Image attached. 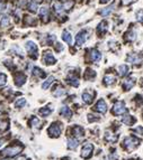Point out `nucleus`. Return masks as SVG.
<instances>
[{"mask_svg":"<svg viewBox=\"0 0 143 160\" xmlns=\"http://www.w3.org/2000/svg\"><path fill=\"white\" fill-rule=\"evenodd\" d=\"M127 62H130V63H132V64H140V63L142 62V57H141L139 54L133 53V54H130V55L127 56Z\"/></svg>","mask_w":143,"mask_h":160,"instance_id":"nucleus-10","label":"nucleus"},{"mask_svg":"<svg viewBox=\"0 0 143 160\" xmlns=\"http://www.w3.org/2000/svg\"><path fill=\"white\" fill-rule=\"evenodd\" d=\"M26 83V75L25 74H17L16 76H15V84L17 85V86H21V85H24Z\"/></svg>","mask_w":143,"mask_h":160,"instance_id":"nucleus-11","label":"nucleus"},{"mask_svg":"<svg viewBox=\"0 0 143 160\" xmlns=\"http://www.w3.org/2000/svg\"><path fill=\"white\" fill-rule=\"evenodd\" d=\"M23 150L21 146H14V147H8L3 150V155L7 157H14L16 155H18L21 151Z\"/></svg>","mask_w":143,"mask_h":160,"instance_id":"nucleus-4","label":"nucleus"},{"mask_svg":"<svg viewBox=\"0 0 143 160\" xmlns=\"http://www.w3.org/2000/svg\"><path fill=\"white\" fill-rule=\"evenodd\" d=\"M7 80H8L7 75L5 73H0V86H3L7 83Z\"/></svg>","mask_w":143,"mask_h":160,"instance_id":"nucleus-33","label":"nucleus"},{"mask_svg":"<svg viewBox=\"0 0 143 160\" xmlns=\"http://www.w3.org/2000/svg\"><path fill=\"white\" fill-rule=\"evenodd\" d=\"M52 109L50 106H44V108H42L41 110L38 111V113L41 114L42 117H47V115H50L52 113Z\"/></svg>","mask_w":143,"mask_h":160,"instance_id":"nucleus-21","label":"nucleus"},{"mask_svg":"<svg viewBox=\"0 0 143 160\" xmlns=\"http://www.w3.org/2000/svg\"><path fill=\"white\" fill-rule=\"evenodd\" d=\"M113 10H114V5L107 7V8H105V9H102V11H100V15L104 16V17H105V16H108L111 12H113Z\"/></svg>","mask_w":143,"mask_h":160,"instance_id":"nucleus-29","label":"nucleus"},{"mask_svg":"<svg viewBox=\"0 0 143 160\" xmlns=\"http://www.w3.org/2000/svg\"><path fill=\"white\" fill-rule=\"evenodd\" d=\"M125 38H126V40H129V41H133V40H135L136 39V34H135V31H133V30L127 31V33H126V35H125Z\"/></svg>","mask_w":143,"mask_h":160,"instance_id":"nucleus-24","label":"nucleus"},{"mask_svg":"<svg viewBox=\"0 0 143 160\" xmlns=\"http://www.w3.org/2000/svg\"><path fill=\"white\" fill-rule=\"evenodd\" d=\"M62 39L64 40L67 44H69V45H71L72 44V36L68 30H64V31L62 33Z\"/></svg>","mask_w":143,"mask_h":160,"instance_id":"nucleus-16","label":"nucleus"},{"mask_svg":"<svg viewBox=\"0 0 143 160\" xmlns=\"http://www.w3.org/2000/svg\"><path fill=\"white\" fill-rule=\"evenodd\" d=\"M15 160H26L25 157H21V158H18V159H15Z\"/></svg>","mask_w":143,"mask_h":160,"instance_id":"nucleus-43","label":"nucleus"},{"mask_svg":"<svg viewBox=\"0 0 143 160\" xmlns=\"http://www.w3.org/2000/svg\"><path fill=\"white\" fill-rule=\"evenodd\" d=\"M82 101L85 102V103H87V104H90L94 100V95H92L91 93H89V92H83L82 93Z\"/></svg>","mask_w":143,"mask_h":160,"instance_id":"nucleus-14","label":"nucleus"},{"mask_svg":"<svg viewBox=\"0 0 143 160\" xmlns=\"http://www.w3.org/2000/svg\"><path fill=\"white\" fill-rule=\"evenodd\" d=\"M73 134H74L76 137H83L85 131H83V129H82L81 127L77 125V127H74V128H73Z\"/></svg>","mask_w":143,"mask_h":160,"instance_id":"nucleus-23","label":"nucleus"},{"mask_svg":"<svg viewBox=\"0 0 143 160\" xmlns=\"http://www.w3.org/2000/svg\"><path fill=\"white\" fill-rule=\"evenodd\" d=\"M53 82H54V76H49V77H47V80L42 84V89H43V90L49 89V87H50V85H51Z\"/></svg>","mask_w":143,"mask_h":160,"instance_id":"nucleus-22","label":"nucleus"},{"mask_svg":"<svg viewBox=\"0 0 143 160\" xmlns=\"http://www.w3.org/2000/svg\"><path fill=\"white\" fill-rule=\"evenodd\" d=\"M65 93V91L63 90V89H59V91H55L54 92V95L55 96H60V95H63Z\"/></svg>","mask_w":143,"mask_h":160,"instance_id":"nucleus-40","label":"nucleus"},{"mask_svg":"<svg viewBox=\"0 0 143 160\" xmlns=\"http://www.w3.org/2000/svg\"><path fill=\"white\" fill-rule=\"evenodd\" d=\"M86 39H87V33H86L85 30L79 31V33L77 34V36H76V43H77L78 46L83 45V43L86 41Z\"/></svg>","mask_w":143,"mask_h":160,"instance_id":"nucleus-8","label":"nucleus"},{"mask_svg":"<svg viewBox=\"0 0 143 160\" xmlns=\"http://www.w3.org/2000/svg\"><path fill=\"white\" fill-rule=\"evenodd\" d=\"M96 76V73H95V71L90 70V68H88L87 72H86V75H85V77L87 79V80H91L92 77H95Z\"/></svg>","mask_w":143,"mask_h":160,"instance_id":"nucleus-30","label":"nucleus"},{"mask_svg":"<svg viewBox=\"0 0 143 160\" xmlns=\"http://www.w3.org/2000/svg\"><path fill=\"white\" fill-rule=\"evenodd\" d=\"M15 108H17V109H21V108H24L25 105H26V100L24 99V98H21V99H18V100L15 102Z\"/></svg>","mask_w":143,"mask_h":160,"instance_id":"nucleus-26","label":"nucleus"},{"mask_svg":"<svg viewBox=\"0 0 143 160\" xmlns=\"http://www.w3.org/2000/svg\"><path fill=\"white\" fill-rule=\"evenodd\" d=\"M31 124H32V125H33V127H34V125L36 127V125H38V124H40V120H38L37 118H35V117H34V118H32V120H31Z\"/></svg>","mask_w":143,"mask_h":160,"instance_id":"nucleus-39","label":"nucleus"},{"mask_svg":"<svg viewBox=\"0 0 143 160\" xmlns=\"http://www.w3.org/2000/svg\"><path fill=\"white\" fill-rule=\"evenodd\" d=\"M134 84H135L134 79H127V80H125L123 82V89L126 91L131 90L133 86H134Z\"/></svg>","mask_w":143,"mask_h":160,"instance_id":"nucleus-12","label":"nucleus"},{"mask_svg":"<svg viewBox=\"0 0 143 160\" xmlns=\"http://www.w3.org/2000/svg\"><path fill=\"white\" fill-rule=\"evenodd\" d=\"M130 160H139V159H130Z\"/></svg>","mask_w":143,"mask_h":160,"instance_id":"nucleus-45","label":"nucleus"},{"mask_svg":"<svg viewBox=\"0 0 143 160\" xmlns=\"http://www.w3.org/2000/svg\"><path fill=\"white\" fill-rule=\"evenodd\" d=\"M40 16H41V17H43L44 19L46 20L47 16H49V8H47L46 6L42 7L41 9H40Z\"/></svg>","mask_w":143,"mask_h":160,"instance_id":"nucleus-27","label":"nucleus"},{"mask_svg":"<svg viewBox=\"0 0 143 160\" xmlns=\"http://www.w3.org/2000/svg\"><path fill=\"white\" fill-rule=\"evenodd\" d=\"M130 72V67L127 65H121L118 67V75L120 76H125L126 74H129Z\"/></svg>","mask_w":143,"mask_h":160,"instance_id":"nucleus-17","label":"nucleus"},{"mask_svg":"<svg viewBox=\"0 0 143 160\" xmlns=\"http://www.w3.org/2000/svg\"><path fill=\"white\" fill-rule=\"evenodd\" d=\"M115 82V76L113 75V74H107V75H105V77H104V83L106 84V85H111Z\"/></svg>","mask_w":143,"mask_h":160,"instance_id":"nucleus-19","label":"nucleus"},{"mask_svg":"<svg viewBox=\"0 0 143 160\" xmlns=\"http://www.w3.org/2000/svg\"><path fill=\"white\" fill-rule=\"evenodd\" d=\"M92 151H94V146L91 143H86L81 149V157L83 159L90 158L92 155Z\"/></svg>","mask_w":143,"mask_h":160,"instance_id":"nucleus-5","label":"nucleus"},{"mask_svg":"<svg viewBox=\"0 0 143 160\" xmlns=\"http://www.w3.org/2000/svg\"><path fill=\"white\" fill-rule=\"evenodd\" d=\"M8 24H9V18L5 16V17L2 18V21H1V26H2V27H6Z\"/></svg>","mask_w":143,"mask_h":160,"instance_id":"nucleus-37","label":"nucleus"},{"mask_svg":"<svg viewBox=\"0 0 143 160\" xmlns=\"http://www.w3.org/2000/svg\"><path fill=\"white\" fill-rule=\"evenodd\" d=\"M68 83L72 85V86H79V79L78 77H74V76H69L68 77Z\"/></svg>","mask_w":143,"mask_h":160,"instance_id":"nucleus-25","label":"nucleus"},{"mask_svg":"<svg viewBox=\"0 0 143 160\" xmlns=\"http://www.w3.org/2000/svg\"><path fill=\"white\" fill-rule=\"evenodd\" d=\"M107 30V22L106 21H102L98 25V34H104Z\"/></svg>","mask_w":143,"mask_h":160,"instance_id":"nucleus-28","label":"nucleus"},{"mask_svg":"<svg viewBox=\"0 0 143 160\" xmlns=\"http://www.w3.org/2000/svg\"><path fill=\"white\" fill-rule=\"evenodd\" d=\"M25 48H26L27 53L31 55L33 58H36V57H37L38 48H37V45H36L34 41H32V40L26 41V44H25Z\"/></svg>","mask_w":143,"mask_h":160,"instance_id":"nucleus-2","label":"nucleus"},{"mask_svg":"<svg viewBox=\"0 0 143 160\" xmlns=\"http://www.w3.org/2000/svg\"><path fill=\"white\" fill-rule=\"evenodd\" d=\"M108 1H109V0H100L102 3H106V2H108Z\"/></svg>","mask_w":143,"mask_h":160,"instance_id":"nucleus-42","label":"nucleus"},{"mask_svg":"<svg viewBox=\"0 0 143 160\" xmlns=\"http://www.w3.org/2000/svg\"><path fill=\"white\" fill-rule=\"evenodd\" d=\"M95 110L97 111V112H99V113H106V111H107L106 102L104 100H99L96 103V105H95Z\"/></svg>","mask_w":143,"mask_h":160,"instance_id":"nucleus-9","label":"nucleus"},{"mask_svg":"<svg viewBox=\"0 0 143 160\" xmlns=\"http://www.w3.org/2000/svg\"><path fill=\"white\" fill-rule=\"evenodd\" d=\"M102 58V54L97 49H91L90 50V60L92 62H98Z\"/></svg>","mask_w":143,"mask_h":160,"instance_id":"nucleus-13","label":"nucleus"},{"mask_svg":"<svg viewBox=\"0 0 143 160\" xmlns=\"http://www.w3.org/2000/svg\"><path fill=\"white\" fill-rule=\"evenodd\" d=\"M43 60H44V63H45L46 65H53V64L56 63V60H55V57L53 56V54H52L51 52H45V53H44V55H43Z\"/></svg>","mask_w":143,"mask_h":160,"instance_id":"nucleus-7","label":"nucleus"},{"mask_svg":"<svg viewBox=\"0 0 143 160\" xmlns=\"http://www.w3.org/2000/svg\"><path fill=\"white\" fill-rule=\"evenodd\" d=\"M28 9L31 10V11H36V10H37V2H36L35 0H32L31 2H30Z\"/></svg>","mask_w":143,"mask_h":160,"instance_id":"nucleus-35","label":"nucleus"},{"mask_svg":"<svg viewBox=\"0 0 143 160\" xmlns=\"http://www.w3.org/2000/svg\"><path fill=\"white\" fill-rule=\"evenodd\" d=\"M136 0H121L123 6H129V5H132L133 2H135Z\"/></svg>","mask_w":143,"mask_h":160,"instance_id":"nucleus-38","label":"nucleus"},{"mask_svg":"<svg viewBox=\"0 0 143 160\" xmlns=\"http://www.w3.org/2000/svg\"><path fill=\"white\" fill-rule=\"evenodd\" d=\"M105 138H106V140L111 141V142H115V141L117 140V137H116V136H113L112 133H109L108 131L106 132V134H105Z\"/></svg>","mask_w":143,"mask_h":160,"instance_id":"nucleus-31","label":"nucleus"},{"mask_svg":"<svg viewBox=\"0 0 143 160\" xmlns=\"http://www.w3.org/2000/svg\"><path fill=\"white\" fill-rule=\"evenodd\" d=\"M78 144H79V141L77 139H73V138L68 139V148L69 149H76L78 147Z\"/></svg>","mask_w":143,"mask_h":160,"instance_id":"nucleus-20","label":"nucleus"},{"mask_svg":"<svg viewBox=\"0 0 143 160\" xmlns=\"http://www.w3.org/2000/svg\"><path fill=\"white\" fill-rule=\"evenodd\" d=\"M1 110H2V108H1V106H0V111H1Z\"/></svg>","mask_w":143,"mask_h":160,"instance_id":"nucleus-46","label":"nucleus"},{"mask_svg":"<svg viewBox=\"0 0 143 160\" xmlns=\"http://www.w3.org/2000/svg\"><path fill=\"white\" fill-rule=\"evenodd\" d=\"M122 122L123 123H125L126 125H132L133 123L135 122V119L133 118L132 115H125V117H123Z\"/></svg>","mask_w":143,"mask_h":160,"instance_id":"nucleus-18","label":"nucleus"},{"mask_svg":"<svg viewBox=\"0 0 143 160\" xmlns=\"http://www.w3.org/2000/svg\"><path fill=\"white\" fill-rule=\"evenodd\" d=\"M54 8H55V11H56L58 14H60V12H62V11L64 10V6L62 5L61 2H55V3H54Z\"/></svg>","mask_w":143,"mask_h":160,"instance_id":"nucleus-32","label":"nucleus"},{"mask_svg":"<svg viewBox=\"0 0 143 160\" xmlns=\"http://www.w3.org/2000/svg\"><path fill=\"white\" fill-rule=\"evenodd\" d=\"M33 74L34 75H36V76H40V77H43L45 74H44V72L41 70V68H38V67H34V70H33Z\"/></svg>","mask_w":143,"mask_h":160,"instance_id":"nucleus-34","label":"nucleus"},{"mask_svg":"<svg viewBox=\"0 0 143 160\" xmlns=\"http://www.w3.org/2000/svg\"><path fill=\"white\" fill-rule=\"evenodd\" d=\"M123 144H124V147L127 150H133L140 144V140L138 138H135V137H127V138H125Z\"/></svg>","mask_w":143,"mask_h":160,"instance_id":"nucleus-1","label":"nucleus"},{"mask_svg":"<svg viewBox=\"0 0 143 160\" xmlns=\"http://www.w3.org/2000/svg\"><path fill=\"white\" fill-rule=\"evenodd\" d=\"M134 131H135L138 134H139V133H141V134L143 136V128H142V127H138V128H136V129H135Z\"/></svg>","mask_w":143,"mask_h":160,"instance_id":"nucleus-41","label":"nucleus"},{"mask_svg":"<svg viewBox=\"0 0 143 160\" xmlns=\"http://www.w3.org/2000/svg\"><path fill=\"white\" fill-rule=\"evenodd\" d=\"M2 143H3V139H1V140H0V147L2 146Z\"/></svg>","mask_w":143,"mask_h":160,"instance_id":"nucleus-44","label":"nucleus"},{"mask_svg":"<svg viewBox=\"0 0 143 160\" xmlns=\"http://www.w3.org/2000/svg\"><path fill=\"white\" fill-rule=\"evenodd\" d=\"M136 19L139 20L140 22H143V10H139L136 14Z\"/></svg>","mask_w":143,"mask_h":160,"instance_id":"nucleus-36","label":"nucleus"},{"mask_svg":"<svg viewBox=\"0 0 143 160\" xmlns=\"http://www.w3.org/2000/svg\"><path fill=\"white\" fill-rule=\"evenodd\" d=\"M61 131H62L61 124L58 123V122H54V123H52L51 127L49 128L47 132H49L50 137H52V138H58V137H60Z\"/></svg>","mask_w":143,"mask_h":160,"instance_id":"nucleus-3","label":"nucleus"},{"mask_svg":"<svg viewBox=\"0 0 143 160\" xmlns=\"http://www.w3.org/2000/svg\"><path fill=\"white\" fill-rule=\"evenodd\" d=\"M126 112V106L125 104L123 103L122 101H118L114 104V108H113V113L115 115H120V114H123Z\"/></svg>","mask_w":143,"mask_h":160,"instance_id":"nucleus-6","label":"nucleus"},{"mask_svg":"<svg viewBox=\"0 0 143 160\" xmlns=\"http://www.w3.org/2000/svg\"><path fill=\"white\" fill-rule=\"evenodd\" d=\"M60 114H61L62 117H64V118L70 119L72 117V111L68 106H63L61 110H60Z\"/></svg>","mask_w":143,"mask_h":160,"instance_id":"nucleus-15","label":"nucleus"}]
</instances>
